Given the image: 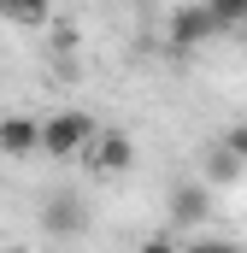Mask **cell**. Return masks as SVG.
I'll return each instance as SVG.
<instances>
[{
	"instance_id": "10",
	"label": "cell",
	"mask_w": 247,
	"mask_h": 253,
	"mask_svg": "<svg viewBox=\"0 0 247 253\" xmlns=\"http://www.w3.org/2000/svg\"><path fill=\"white\" fill-rule=\"evenodd\" d=\"M0 18H12V24H41V18H47V6H6Z\"/></svg>"
},
{
	"instance_id": "5",
	"label": "cell",
	"mask_w": 247,
	"mask_h": 253,
	"mask_svg": "<svg viewBox=\"0 0 247 253\" xmlns=\"http://www.w3.org/2000/svg\"><path fill=\"white\" fill-rule=\"evenodd\" d=\"M41 224H47V236H77L88 224V206L77 200V189H53L41 206Z\"/></svg>"
},
{
	"instance_id": "2",
	"label": "cell",
	"mask_w": 247,
	"mask_h": 253,
	"mask_svg": "<svg viewBox=\"0 0 247 253\" xmlns=\"http://www.w3.org/2000/svg\"><path fill=\"white\" fill-rule=\"evenodd\" d=\"M82 165H88L94 177H118V171L135 165V147H129V135H124V129H100V135H94V147L82 153Z\"/></svg>"
},
{
	"instance_id": "7",
	"label": "cell",
	"mask_w": 247,
	"mask_h": 253,
	"mask_svg": "<svg viewBox=\"0 0 247 253\" xmlns=\"http://www.w3.org/2000/svg\"><path fill=\"white\" fill-rule=\"evenodd\" d=\"M242 171H247V165L236 159V153H230V147H224V141H218V147L206 153V177H212V183H236Z\"/></svg>"
},
{
	"instance_id": "12",
	"label": "cell",
	"mask_w": 247,
	"mask_h": 253,
	"mask_svg": "<svg viewBox=\"0 0 247 253\" xmlns=\"http://www.w3.org/2000/svg\"><path fill=\"white\" fill-rule=\"evenodd\" d=\"M135 253H183V248H177L171 236H147V242H141V248H135Z\"/></svg>"
},
{
	"instance_id": "1",
	"label": "cell",
	"mask_w": 247,
	"mask_h": 253,
	"mask_svg": "<svg viewBox=\"0 0 247 253\" xmlns=\"http://www.w3.org/2000/svg\"><path fill=\"white\" fill-rule=\"evenodd\" d=\"M94 118L88 112H77V106H65V112H53V118H41V153L47 159H82L88 147H94Z\"/></svg>"
},
{
	"instance_id": "11",
	"label": "cell",
	"mask_w": 247,
	"mask_h": 253,
	"mask_svg": "<svg viewBox=\"0 0 247 253\" xmlns=\"http://www.w3.org/2000/svg\"><path fill=\"white\" fill-rule=\"evenodd\" d=\"M224 147H230V153L247 165V124H236V129H230V135H224Z\"/></svg>"
},
{
	"instance_id": "6",
	"label": "cell",
	"mask_w": 247,
	"mask_h": 253,
	"mask_svg": "<svg viewBox=\"0 0 247 253\" xmlns=\"http://www.w3.org/2000/svg\"><path fill=\"white\" fill-rule=\"evenodd\" d=\"M206 36H218L206 6H177V12H171V47H200Z\"/></svg>"
},
{
	"instance_id": "3",
	"label": "cell",
	"mask_w": 247,
	"mask_h": 253,
	"mask_svg": "<svg viewBox=\"0 0 247 253\" xmlns=\"http://www.w3.org/2000/svg\"><path fill=\"white\" fill-rule=\"evenodd\" d=\"M165 212H171V230H200L212 218V189L206 183H177L171 200H165Z\"/></svg>"
},
{
	"instance_id": "4",
	"label": "cell",
	"mask_w": 247,
	"mask_h": 253,
	"mask_svg": "<svg viewBox=\"0 0 247 253\" xmlns=\"http://www.w3.org/2000/svg\"><path fill=\"white\" fill-rule=\"evenodd\" d=\"M0 153H6V159H30V153H41V118H30V112H6V118H0Z\"/></svg>"
},
{
	"instance_id": "9",
	"label": "cell",
	"mask_w": 247,
	"mask_h": 253,
	"mask_svg": "<svg viewBox=\"0 0 247 253\" xmlns=\"http://www.w3.org/2000/svg\"><path fill=\"white\" fill-rule=\"evenodd\" d=\"M183 253H247V248H236V242H224V236H200V242H188Z\"/></svg>"
},
{
	"instance_id": "8",
	"label": "cell",
	"mask_w": 247,
	"mask_h": 253,
	"mask_svg": "<svg viewBox=\"0 0 247 253\" xmlns=\"http://www.w3.org/2000/svg\"><path fill=\"white\" fill-rule=\"evenodd\" d=\"M206 12H212V30H236V24H247V0H212Z\"/></svg>"
},
{
	"instance_id": "13",
	"label": "cell",
	"mask_w": 247,
	"mask_h": 253,
	"mask_svg": "<svg viewBox=\"0 0 247 253\" xmlns=\"http://www.w3.org/2000/svg\"><path fill=\"white\" fill-rule=\"evenodd\" d=\"M12 253H30V248H12Z\"/></svg>"
}]
</instances>
